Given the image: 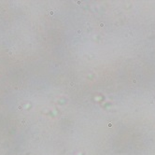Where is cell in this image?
<instances>
[{
  "mask_svg": "<svg viewBox=\"0 0 155 155\" xmlns=\"http://www.w3.org/2000/svg\"><path fill=\"white\" fill-rule=\"evenodd\" d=\"M25 123V120H23L21 121V124H24Z\"/></svg>",
  "mask_w": 155,
  "mask_h": 155,
  "instance_id": "6da1fadb",
  "label": "cell"
},
{
  "mask_svg": "<svg viewBox=\"0 0 155 155\" xmlns=\"http://www.w3.org/2000/svg\"><path fill=\"white\" fill-rule=\"evenodd\" d=\"M21 108H23V107H21V106H19V107H18V109H19V110H21Z\"/></svg>",
  "mask_w": 155,
  "mask_h": 155,
  "instance_id": "7a4b0ae2",
  "label": "cell"
}]
</instances>
